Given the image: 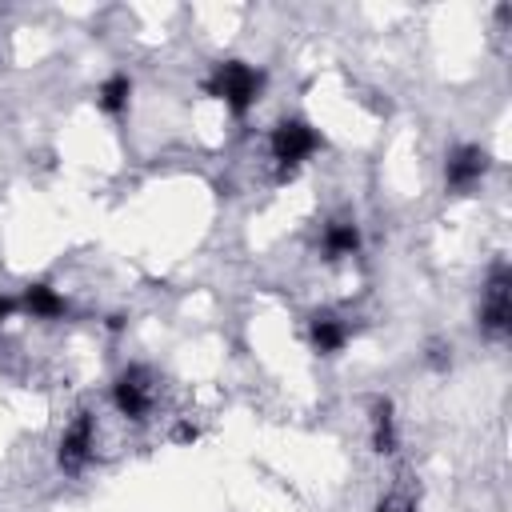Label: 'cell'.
I'll list each match as a JSON object with an SVG mask.
<instances>
[{
	"label": "cell",
	"mask_w": 512,
	"mask_h": 512,
	"mask_svg": "<svg viewBox=\"0 0 512 512\" xmlns=\"http://www.w3.org/2000/svg\"><path fill=\"white\" fill-rule=\"evenodd\" d=\"M260 88H264V72H256V68L244 64V60H224V64H216V72H212V80H208V92L220 96L232 112H248V108L256 104Z\"/></svg>",
	"instance_id": "1"
},
{
	"label": "cell",
	"mask_w": 512,
	"mask_h": 512,
	"mask_svg": "<svg viewBox=\"0 0 512 512\" xmlns=\"http://www.w3.org/2000/svg\"><path fill=\"white\" fill-rule=\"evenodd\" d=\"M112 400H116L120 416H128V420H144V416L152 412V404H156L152 372H148L144 364L124 368V372L116 376V384H112Z\"/></svg>",
	"instance_id": "2"
},
{
	"label": "cell",
	"mask_w": 512,
	"mask_h": 512,
	"mask_svg": "<svg viewBox=\"0 0 512 512\" xmlns=\"http://www.w3.org/2000/svg\"><path fill=\"white\" fill-rule=\"evenodd\" d=\"M480 328L492 332V336H504L512 328V272L504 264H496L492 276H488V284H484Z\"/></svg>",
	"instance_id": "3"
},
{
	"label": "cell",
	"mask_w": 512,
	"mask_h": 512,
	"mask_svg": "<svg viewBox=\"0 0 512 512\" xmlns=\"http://www.w3.org/2000/svg\"><path fill=\"white\" fill-rule=\"evenodd\" d=\"M272 156L284 164V168H296V164H304L316 148H320V136H316V128L312 124H304V120H280L276 128H272Z\"/></svg>",
	"instance_id": "4"
},
{
	"label": "cell",
	"mask_w": 512,
	"mask_h": 512,
	"mask_svg": "<svg viewBox=\"0 0 512 512\" xmlns=\"http://www.w3.org/2000/svg\"><path fill=\"white\" fill-rule=\"evenodd\" d=\"M92 448H96V420H92L88 412H80V416L64 428V436H60L56 464H60L68 476H76V472L92 460Z\"/></svg>",
	"instance_id": "5"
},
{
	"label": "cell",
	"mask_w": 512,
	"mask_h": 512,
	"mask_svg": "<svg viewBox=\"0 0 512 512\" xmlns=\"http://www.w3.org/2000/svg\"><path fill=\"white\" fill-rule=\"evenodd\" d=\"M484 172H488V152H484L480 144H460V148L448 152V164H444V180H448V188L464 192V188H472Z\"/></svg>",
	"instance_id": "6"
},
{
	"label": "cell",
	"mask_w": 512,
	"mask_h": 512,
	"mask_svg": "<svg viewBox=\"0 0 512 512\" xmlns=\"http://www.w3.org/2000/svg\"><path fill=\"white\" fill-rule=\"evenodd\" d=\"M344 344H348V324L332 312H316L312 316V348L320 356H336Z\"/></svg>",
	"instance_id": "7"
},
{
	"label": "cell",
	"mask_w": 512,
	"mask_h": 512,
	"mask_svg": "<svg viewBox=\"0 0 512 512\" xmlns=\"http://www.w3.org/2000/svg\"><path fill=\"white\" fill-rule=\"evenodd\" d=\"M24 308L36 316V320H56V316H64V296L56 292V288H48V284H28L24 288Z\"/></svg>",
	"instance_id": "8"
},
{
	"label": "cell",
	"mask_w": 512,
	"mask_h": 512,
	"mask_svg": "<svg viewBox=\"0 0 512 512\" xmlns=\"http://www.w3.org/2000/svg\"><path fill=\"white\" fill-rule=\"evenodd\" d=\"M360 248V228L352 220H336L324 228V252L336 260V256H352Z\"/></svg>",
	"instance_id": "9"
},
{
	"label": "cell",
	"mask_w": 512,
	"mask_h": 512,
	"mask_svg": "<svg viewBox=\"0 0 512 512\" xmlns=\"http://www.w3.org/2000/svg\"><path fill=\"white\" fill-rule=\"evenodd\" d=\"M128 96H132V80H128L124 72L108 76V80L100 84V92H96V100H100V108H104L108 116H120V112L128 108Z\"/></svg>",
	"instance_id": "10"
},
{
	"label": "cell",
	"mask_w": 512,
	"mask_h": 512,
	"mask_svg": "<svg viewBox=\"0 0 512 512\" xmlns=\"http://www.w3.org/2000/svg\"><path fill=\"white\" fill-rule=\"evenodd\" d=\"M372 444L376 452H392L396 448V420H392V404L380 400L372 412Z\"/></svg>",
	"instance_id": "11"
},
{
	"label": "cell",
	"mask_w": 512,
	"mask_h": 512,
	"mask_svg": "<svg viewBox=\"0 0 512 512\" xmlns=\"http://www.w3.org/2000/svg\"><path fill=\"white\" fill-rule=\"evenodd\" d=\"M376 512H412V500L400 496V492H392V496H384V500L376 504Z\"/></svg>",
	"instance_id": "12"
},
{
	"label": "cell",
	"mask_w": 512,
	"mask_h": 512,
	"mask_svg": "<svg viewBox=\"0 0 512 512\" xmlns=\"http://www.w3.org/2000/svg\"><path fill=\"white\" fill-rule=\"evenodd\" d=\"M12 312H16V300H8V296H0V324H4V320H8Z\"/></svg>",
	"instance_id": "13"
}]
</instances>
